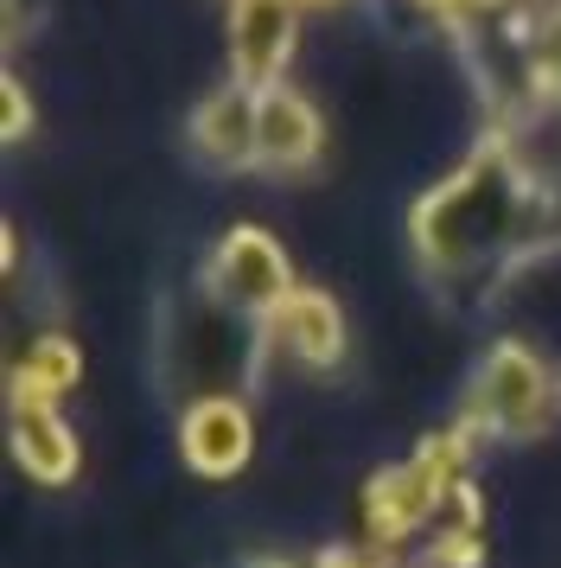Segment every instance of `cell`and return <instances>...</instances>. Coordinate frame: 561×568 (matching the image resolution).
Instances as JSON below:
<instances>
[{"label": "cell", "mask_w": 561, "mask_h": 568, "mask_svg": "<svg viewBox=\"0 0 561 568\" xmlns=\"http://www.w3.org/2000/svg\"><path fill=\"white\" fill-rule=\"evenodd\" d=\"M408 250L434 294L484 301L561 250V173L523 154V134L484 129L472 154L408 205Z\"/></svg>", "instance_id": "obj_1"}, {"label": "cell", "mask_w": 561, "mask_h": 568, "mask_svg": "<svg viewBox=\"0 0 561 568\" xmlns=\"http://www.w3.org/2000/svg\"><path fill=\"white\" fill-rule=\"evenodd\" d=\"M479 440H542L561 422V371L523 338H498L466 384V409Z\"/></svg>", "instance_id": "obj_2"}, {"label": "cell", "mask_w": 561, "mask_h": 568, "mask_svg": "<svg viewBox=\"0 0 561 568\" xmlns=\"http://www.w3.org/2000/svg\"><path fill=\"white\" fill-rule=\"evenodd\" d=\"M294 262L280 250L275 231H262V224H230L217 243H211V256L198 268V294L211 307H224L230 320H249L262 326L268 313L294 294Z\"/></svg>", "instance_id": "obj_3"}, {"label": "cell", "mask_w": 561, "mask_h": 568, "mask_svg": "<svg viewBox=\"0 0 561 568\" xmlns=\"http://www.w3.org/2000/svg\"><path fill=\"white\" fill-rule=\"evenodd\" d=\"M178 460L198 479H236L255 460V409L243 389L192 396L178 409Z\"/></svg>", "instance_id": "obj_4"}, {"label": "cell", "mask_w": 561, "mask_h": 568, "mask_svg": "<svg viewBox=\"0 0 561 568\" xmlns=\"http://www.w3.org/2000/svg\"><path fill=\"white\" fill-rule=\"evenodd\" d=\"M300 7L294 0H230L224 39H230V78L243 90L287 83L294 45H300Z\"/></svg>", "instance_id": "obj_5"}, {"label": "cell", "mask_w": 561, "mask_h": 568, "mask_svg": "<svg viewBox=\"0 0 561 568\" xmlns=\"http://www.w3.org/2000/svg\"><path fill=\"white\" fill-rule=\"evenodd\" d=\"M326 154V115L313 109L306 90L268 83L255 90V173L268 180H300Z\"/></svg>", "instance_id": "obj_6"}, {"label": "cell", "mask_w": 561, "mask_h": 568, "mask_svg": "<svg viewBox=\"0 0 561 568\" xmlns=\"http://www.w3.org/2000/svg\"><path fill=\"white\" fill-rule=\"evenodd\" d=\"M262 345H268V358L280 352V358L306 364V371H338V364H345V345H351L345 307L332 301L326 287L300 282L268 320H262Z\"/></svg>", "instance_id": "obj_7"}, {"label": "cell", "mask_w": 561, "mask_h": 568, "mask_svg": "<svg viewBox=\"0 0 561 568\" xmlns=\"http://www.w3.org/2000/svg\"><path fill=\"white\" fill-rule=\"evenodd\" d=\"M185 148L211 173H255V90L224 78L185 115Z\"/></svg>", "instance_id": "obj_8"}, {"label": "cell", "mask_w": 561, "mask_h": 568, "mask_svg": "<svg viewBox=\"0 0 561 568\" xmlns=\"http://www.w3.org/2000/svg\"><path fill=\"white\" fill-rule=\"evenodd\" d=\"M7 454L39 486H71L83 466L71 422L58 415V403H39V396H7Z\"/></svg>", "instance_id": "obj_9"}, {"label": "cell", "mask_w": 561, "mask_h": 568, "mask_svg": "<svg viewBox=\"0 0 561 568\" xmlns=\"http://www.w3.org/2000/svg\"><path fill=\"white\" fill-rule=\"evenodd\" d=\"M357 511H364V542L382 549V556H402L408 537H421L428 524H440L434 498L421 491V479H415L408 460L402 466H377L370 486H364V498H357Z\"/></svg>", "instance_id": "obj_10"}, {"label": "cell", "mask_w": 561, "mask_h": 568, "mask_svg": "<svg viewBox=\"0 0 561 568\" xmlns=\"http://www.w3.org/2000/svg\"><path fill=\"white\" fill-rule=\"evenodd\" d=\"M517 52H523V97H530V122H561V0L542 7H517L504 20ZM530 134V129H523Z\"/></svg>", "instance_id": "obj_11"}, {"label": "cell", "mask_w": 561, "mask_h": 568, "mask_svg": "<svg viewBox=\"0 0 561 568\" xmlns=\"http://www.w3.org/2000/svg\"><path fill=\"white\" fill-rule=\"evenodd\" d=\"M83 377V352L71 333H39L7 371V396H39V403H64Z\"/></svg>", "instance_id": "obj_12"}, {"label": "cell", "mask_w": 561, "mask_h": 568, "mask_svg": "<svg viewBox=\"0 0 561 568\" xmlns=\"http://www.w3.org/2000/svg\"><path fill=\"white\" fill-rule=\"evenodd\" d=\"M428 27H440V32H453L459 45L466 39H479V32H491V27H504L510 13L523 7V0H408Z\"/></svg>", "instance_id": "obj_13"}, {"label": "cell", "mask_w": 561, "mask_h": 568, "mask_svg": "<svg viewBox=\"0 0 561 568\" xmlns=\"http://www.w3.org/2000/svg\"><path fill=\"white\" fill-rule=\"evenodd\" d=\"M415 562L421 568H484V530H472V524H447V517H440Z\"/></svg>", "instance_id": "obj_14"}, {"label": "cell", "mask_w": 561, "mask_h": 568, "mask_svg": "<svg viewBox=\"0 0 561 568\" xmlns=\"http://www.w3.org/2000/svg\"><path fill=\"white\" fill-rule=\"evenodd\" d=\"M32 134V97L13 71H0V141H26Z\"/></svg>", "instance_id": "obj_15"}, {"label": "cell", "mask_w": 561, "mask_h": 568, "mask_svg": "<svg viewBox=\"0 0 561 568\" xmlns=\"http://www.w3.org/2000/svg\"><path fill=\"white\" fill-rule=\"evenodd\" d=\"M0 268L7 275H20L26 262H20V224H0Z\"/></svg>", "instance_id": "obj_16"}, {"label": "cell", "mask_w": 561, "mask_h": 568, "mask_svg": "<svg viewBox=\"0 0 561 568\" xmlns=\"http://www.w3.org/2000/svg\"><path fill=\"white\" fill-rule=\"evenodd\" d=\"M236 568H313V562H294V556H243Z\"/></svg>", "instance_id": "obj_17"}, {"label": "cell", "mask_w": 561, "mask_h": 568, "mask_svg": "<svg viewBox=\"0 0 561 568\" xmlns=\"http://www.w3.org/2000/svg\"><path fill=\"white\" fill-rule=\"evenodd\" d=\"M300 13H332V7H345V0H294Z\"/></svg>", "instance_id": "obj_18"}]
</instances>
